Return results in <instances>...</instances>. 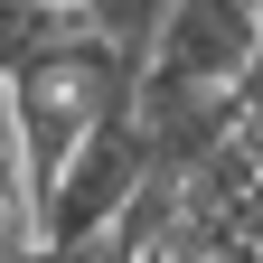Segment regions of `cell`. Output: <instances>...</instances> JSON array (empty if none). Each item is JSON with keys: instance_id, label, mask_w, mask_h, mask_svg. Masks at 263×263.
Here are the masks:
<instances>
[{"instance_id": "obj_1", "label": "cell", "mask_w": 263, "mask_h": 263, "mask_svg": "<svg viewBox=\"0 0 263 263\" xmlns=\"http://www.w3.org/2000/svg\"><path fill=\"white\" fill-rule=\"evenodd\" d=\"M132 94H141V57L104 47L94 28H76V38L38 47V57L10 76V132H19L28 216L47 207V188L66 179V160H76V151H85L113 113H132Z\"/></svg>"}, {"instance_id": "obj_2", "label": "cell", "mask_w": 263, "mask_h": 263, "mask_svg": "<svg viewBox=\"0 0 263 263\" xmlns=\"http://www.w3.org/2000/svg\"><path fill=\"white\" fill-rule=\"evenodd\" d=\"M254 57H263V19L245 10V0H170V19H160V38L141 57V94H132V104L235 94Z\"/></svg>"}, {"instance_id": "obj_3", "label": "cell", "mask_w": 263, "mask_h": 263, "mask_svg": "<svg viewBox=\"0 0 263 263\" xmlns=\"http://www.w3.org/2000/svg\"><path fill=\"white\" fill-rule=\"evenodd\" d=\"M141 179H151V141H141V122H132V113H113L76 160H66V179L47 188V207H38V245H57V254L104 245L113 226H122V207L141 197Z\"/></svg>"}, {"instance_id": "obj_4", "label": "cell", "mask_w": 263, "mask_h": 263, "mask_svg": "<svg viewBox=\"0 0 263 263\" xmlns=\"http://www.w3.org/2000/svg\"><path fill=\"white\" fill-rule=\"evenodd\" d=\"M245 10H254V19H263V0H245Z\"/></svg>"}]
</instances>
